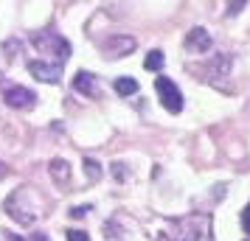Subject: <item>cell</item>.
I'll use <instances>...</instances> for the list:
<instances>
[{"label": "cell", "instance_id": "1", "mask_svg": "<svg viewBox=\"0 0 250 241\" xmlns=\"http://www.w3.org/2000/svg\"><path fill=\"white\" fill-rule=\"evenodd\" d=\"M6 213L23 224V227H31L37 219L42 216V207H45V199L37 194V188H28V185H20L17 191H12V196L3 202Z\"/></svg>", "mask_w": 250, "mask_h": 241}, {"label": "cell", "instance_id": "2", "mask_svg": "<svg viewBox=\"0 0 250 241\" xmlns=\"http://www.w3.org/2000/svg\"><path fill=\"white\" fill-rule=\"evenodd\" d=\"M31 42H34V48L42 54V56H57V65H62V62L70 56L68 39L54 34V31H40V34L31 37Z\"/></svg>", "mask_w": 250, "mask_h": 241}, {"label": "cell", "instance_id": "3", "mask_svg": "<svg viewBox=\"0 0 250 241\" xmlns=\"http://www.w3.org/2000/svg\"><path fill=\"white\" fill-rule=\"evenodd\" d=\"M155 90H158L163 107H166L171 115H177V112L183 110V93H180V87H177L171 79H166V76L155 79Z\"/></svg>", "mask_w": 250, "mask_h": 241}, {"label": "cell", "instance_id": "4", "mask_svg": "<svg viewBox=\"0 0 250 241\" xmlns=\"http://www.w3.org/2000/svg\"><path fill=\"white\" fill-rule=\"evenodd\" d=\"M188 236L194 241H214V219L211 213H191V216L183 222Z\"/></svg>", "mask_w": 250, "mask_h": 241}, {"label": "cell", "instance_id": "5", "mask_svg": "<svg viewBox=\"0 0 250 241\" xmlns=\"http://www.w3.org/2000/svg\"><path fill=\"white\" fill-rule=\"evenodd\" d=\"M230 70H233V56L230 54H214L205 65V79L211 84H219L222 79L230 76Z\"/></svg>", "mask_w": 250, "mask_h": 241}, {"label": "cell", "instance_id": "6", "mask_svg": "<svg viewBox=\"0 0 250 241\" xmlns=\"http://www.w3.org/2000/svg\"><path fill=\"white\" fill-rule=\"evenodd\" d=\"M183 45H186V51H188V54H208V51H211V45H214V39H211V34H208V28H203V25H194L191 31L186 34Z\"/></svg>", "mask_w": 250, "mask_h": 241}, {"label": "cell", "instance_id": "7", "mask_svg": "<svg viewBox=\"0 0 250 241\" xmlns=\"http://www.w3.org/2000/svg\"><path fill=\"white\" fill-rule=\"evenodd\" d=\"M104 56L107 59H124L135 51V37H126V34H118V37H110L104 42Z\"/></svg>", "mask_w": 250, "mask_h": 241}, {"label": "cell", "instance_id": "8", "mask_svg": "<svg viewBox=\"0 0 250 241\" xmlns=\"http://www.w3.org/2000/svg\"><path fill=\"white\" fill-rule=\"evenodd\" d=\"M28 70H31V76L37 81H45V84H57L62 79V65H51V62H42V59H34V62H28Z\"/></svg>", "mask_w": 250, "mask_h": 241}, {"label": "cell", "instance_id": "9", "mask_svg": "<svg viewBox=\"0 0 250 241\" xmlns=\"http://www.w3.org/2000/svg\"><path fill=\"white\" fill-rule=\"evenodd\" d=\"M3 101L14 107V110H23V107H34L37 95L28 87H20V84H9L6 90H3Z\"/></svg>", "mask_w": 250, "mask_h": 241}, {"label": "cell", "instance_id": "10", "mask_svg": "<svg viewBox=\"0 0 250 241\" xmlns=\"http://www.w3.org/2000/svg\"><path fill=\"white\" fill-rule=\"evenodd\" d=\"M48 174H51V180L57 183V188H68L70 180H73V168H70V163L62 160V157H54V160L48 163Z\"/></svg>", "mask_w": 250, "mask_h": 241}, {"label": "cell", "instance_id": "11", "mask_svg": "<svg viewBox=\"0 0 250 241\" xmlns=\"http://www.w3.org/2000/svg\"><path fill=\"white\" fill-rule=\"evenodd\" d=\"M73 90L82 93V95H87V98H96L99 95V79L93 73H87V70H79L73 76Z\"/></svg>", "mask_w": 250, "mask_h": 241}, {"label": "cell", "instance_id": "12", "mask_svg": "<svg viewBox=\"0 0 250 241\" xmlns=\"http://www.w3.org/2000/svg\"><path fill=\"white\" fill-rule=\"evenodd\" d=\"M113 87L118 95H132V93H138V81L132 76H121V79H115Z\"/></svg>", "mask_w": 250, "mask_h": 241}, {"label": "cell", "instance_id": "13", "mask_svg": "<svg viewBox=\"0 0 250 241\" xmlns=\"http://www.w3.org/2000/svg\"><path fill=\"white\" fill-rule=\"evenodd\" d=\"M163 62H166V56H163V51H149V54H146V59H144V68L155 73V70H160V68H163Z\"/></svg>", "mask_w": 250, "mask_h": 241}, {"label": "cell", "instance_id": "14", "mask_svg": "<svg viewBox=\"0 0 250 241\" xmlns=\"http://www.w3.org/2000/svg\"><path fill=\"white\" fill-rule=\"evenodd\" d=\"M84 174H87V180H96V183H99L104 171H102V166L93 160V157H84Z\"/></svg>", "mask_w": 250, "mask_h": 241}, {"label": "cell", "instance_id": "15", "mask_svg": "<svg viewBox=\"0 0 250 241\" xmlns=\"http://www.w3.org/2000/svg\"><path fill=\"white\" fill-rule=\"evenodd\" d=\"M110 174L115 177V183H126V166H124V163L115 160L113 166H110Z\"/></svg>", "mask_w": 250, "mask_h": 241}, {"label": "cell", "instance_id": "16", "mask_svg": "<svg viewBox=\"0 0 250 241\" xmlns=\"http://www.w3.org/2000/svg\"><path fill=\"white\" fill-rule=\"evenodd\" d=\"M65 236H68V241H90V239H87V233H84V230H68Z\"/></svg>", "mask_w": 250, "mask_h": 241}, {"label": "cell", "instance_id": "17", "mask_svg": "<svg viewBox=\"0 0 250 241\" xmlns=\"http://www.w3.org/2000/svg\"><path fill=\"white\" fill-rule=\"evenodd\" d=\"M242 227H245V233L250 236V202H248V207L242 210Z\"/></svg>", "mask_w": 250, "mask_h": 241}, {"label": "cell", "instance_id": "18", "mask_svg": "<svg viewBox=\"0 0 250 241\" xmlns=\"http://www.w3.org/2000/svg\"><path fill=\"white\" fill-rule=\"evenodd\" d=\"M87 213H90V205H82V207H70V216H76V219L87 216Z\"/></svg>", "mask_w": 250, "mask_h": 241}, {"label": "cell", "instance_id": "19", "mask_svg": "<svg viewBox=\"0 0 250 241\" xmlns=\"http://www.w3.org/2000/svg\"><path fill=\"white\" fill-rule=\"evenodd\" d=\"M242 9H245V3H228V17H236Z\"/></svg>", "mask_w": 250, "mask_h": 241}, {"label": "cell", "instance_id": "20", "mask_svg": "<svg viewBox=\"0 0 250 241\" xmlns=\"http://www.w3.org/2000/svg\"><path fill=\"white\" fill-rule=\"evenodd\" d=\"M34 241H48V239L42 236V233H37V236H34Z\"/></svg>", "mask_w": 250, "mask_h": 241}]
</instances>
